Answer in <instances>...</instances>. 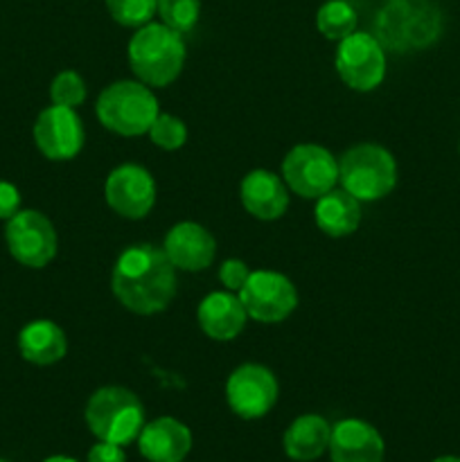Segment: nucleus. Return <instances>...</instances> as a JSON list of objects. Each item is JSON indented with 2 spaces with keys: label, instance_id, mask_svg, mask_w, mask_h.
<instances>
[{
  "label": "nucleus",
  "instance_id": "obj_1",
  "mask_svg": "<svg viewBox=\"0 0 460 462\" xmlns=\"http://www.w3.org/2000/svg\"><path fill=\"white\" fill-rule=\"evenodd\" d=\"M113 296L124 310L140 316L165 311L176 296V269L165 251L152 244L129 246L111 273Z\"/></svg>",
  "mask_w": 460,
  "mask_h": 462
},
{
  "label": "nucleus",
  "instance_id": "obj_2",
  "mask_svg": "<svg viewBox=\"0 0 460 462\" xmlns=\"http://www.w3.org/2000/svg\"><path fill=\"white\" fill-rule=\"evenodd\" d=\"M445 18L433 0H386L374 18V39L386 52L427 50L440 39Z\"/></svg>",
  "mask_w": 460,
  "mask_h": 462
},
{
  "label": "nucleus",
  "instance_id": "obj_3",
  "mask_svg": "<svg viewBox=\"0 0 460 462\" xmlns=\"http://www.w3.org/2000/svg\"><path fill=\"white\" fill-rule=\"evenodd\" d=\"M185 57L183 36L165 23H147L129 41L131 70L149 88L170 86L183 72Z\"/></svg>",
  "mask_w": 460,
  "mask_h": 462
},
{
  "label": "nucleus",
  "instance_id": "obj_4",
  "mask_svg": "<svg viewBox=\"0 0 460 462\" xmlns=\"http://www.w3.org/2000/svg\"><path fill=\"white\" fill-rule=\"evenodd\" d=\"M95 113L104 129L124 138H135L149 134L161 108L147 84L122 79L113 81L99 93Z\"/></svg>",
  "mask_w": 460,
  "mask_h": 462
},
{
  "label": "nucleus",
  "instance_id": "obj_5",
  "mask_svg": "<svg viewBox=\"0 0 460 462\" xmlns=\"http://www.w3.org/2000/svg\"><path fill=\"white\" fill-rule=\"evenodd\" d=\"M84 418L97 440L124 447L138 440L143 431L144 406L129 388L104 386L90 395Z\"/></svg>",
  "mask_w": 460,
  "mask_h": 462
},
{
  "label": "nucleus",
  "instance_id": "obj_6",
  "mask_svg": "<svg viewBox=\"0 0 460 462\" xmlns=\"http://www.w3.org/2000/svg\"><path fill=\"white\" fill-rule=\"evenodd\" d=\"M338 183L359 201H379L395 189L397 162L382 144H354L338 161Z\"/></svg>",
  "mask_w": 460,
  "mask_h": 462
},
{
  "label": "nucleus",
  "instance_id": "obj_7",
  "mask_svg": "<svg viewBox=\"0 0 460 462\" xmlns=\"http://www.w3.org/2000/svg\"><path fill=\"white\" fill-rule=\"evenodd\" d=\"M282 180L302 199H318L336 188L338 161L320 144H296L282 161Z\"/></svg>",
  "mask_w": 460,
  "mask_h": 462
},
{
  "label": "nucleus",
  "instance_id": "obj_8",
  "mask_svg": "<svg viewBox=\"0 0 460 462\" xmlns=\"http://www.w3.org/2000/svg\"><path fill=\"white\" fill-rule=\"evenodd\" d=\"M334 66L347 88L356 93H370L382 86L386 77V50L374 39V34L352 32L350 36L338 41Z\"/></svg>",
  "mask_w": 460,
  "mask_h": 462
},
{
  "label": "nucleus",
  "instance_id": "obj_9",
  "mask_svg": "<svg viewBox=\"0 0 460 462\" xmlns=\"http://www.w3.org/2000/svg\"><path fill=\"white\" fill-rule=\"evenodd\" d=\"M237 296L248 319L266 325L282 323L298 307L296 284L278 271H251Z\"/></svg>",
  "mask_w": 460,
  "mask_h": 462
},
{
  "label": "nucleus",
  "instance_id": "obj_10",
  "mask_svg": "<svg viewBox=\"0 0 460 462\" xmlns=\"http://www.w3.org/2000/svg\"><path fill=\"white\" fill-rule=\"evenodd\" d=\"M5 239L14 260L30 269H43L57 255V230L39 210H18L7 221Z\"/></svg>",
  "mask_w": 460,
  "mask_h": 462
},
{
  "label": "nucleus",
  "instance_id": "obj_11",
  "mask_svg": "<svg viewBox=\"0 0 460 462\" xmlns=\"http://www.w3.org/2000/svg\"><path fill=\"white\" fill-rule=\"evenodd\" d=\"M278 379L260 364H244L225 382V402L244 420H260L278 402Z\"/></svg>",
  "mask_w": 460,
  "mask_h": 462
},
{
  "label": "nucleus",
  "instance_id": "obj_12",
  "mask_svg": "<svg viewBox=\"0 0 460 462\" xmlns=\"http://www.w3.org/2000/svg\"><path fill=\"white\" fill-rule=\"evenodd\" d=\"M104 199L115 215L124 219H143L156 203V180L143 165L124 162L106 176Z\"/></svg>",
  "mask_w": 460,
  "mask_h": 462
},
{
  "label": "nucleus",
  "instance_id": "obj_13",
  "mask_svg": "<svg viewBox=\"0 0 460 462\" xmlns=\"http://www.w3.org/2000/svg\"><path fill=\"white\" fill-rule=\"evenodd\" d=\"M34 143L48 161H72L84 149L86 131L75 108L48 106L34 122Z\"/></svg>",
  "mask_w": 460,
  "mask_h": 462
},
{
  "label": "nucleus",
  "instance_id": "obj_14",
  "mask_svg": "<svg viewBox=\"0 0 460 462\" xmlns=\"http://www.w3.org/2000/svg\"><path fill=\"white\" fill-rule=\"evenodd\" d=\"M167 260L174 264V269L189 271H206L215 262L216 255V239L207 228L194 221H180L171 226L170 233L165 235L162 244Z\"/></svg>",
  "mask_w": 460,
  "mask_h": 462
},
{
  "label": "nucleus",
  "instance_id": "obj_15",
  "mask_svg": "<svg viewBox=\"0 0 460 462\" xmlns=\"http://www.w3.org/2000/svg\"><path fill=\"white\" fill-rule=\"evenodd\" d=\"M239 199L244 210L262 221H275L287 212L289 188L282 176L269 170L248 171L239 185Z\"/></svg>",
  "mask_w": 460,
  "mask_h": 462
},
{
  "label": "nucleus",
  "instance_id": "obj_16",
  "mask_svg": "<svg viewBox=\"0 0 460 462\" xmlns=\"http://www.w3.org/2000/svg\"><path fill=\"white\" fill-rule=\"evenodd\" d=\"M197 320L201 332L212 341H233L246 328L248 314L233 291H212L198 302Z\"/></svg>",
  "mask_w": 460,
  "mask_h": 462
},
{
  "label": "nucleus",
  "instance_id": "obj_17",
  "mask_svg": "<svg viewBox=\"0 0 460 462\" xmlns=\"http://www.w3.org/2000/svg\"><path fill=\"white\" fill-rule=\"evenodd\" d=\"M332 462H383V438L363 420H341L329 438Z\"/></svg>",
  "mask_w": 460,
  "mask_h": 462
},
{
  "label": "nucleus",
  "instance_id": "obj_18",
  "mask_svg": "<svg viewBox=\"0 0 460 462\" xmlns=\"http://www.w3.org/2000/svg\"><path fill=\"white\" fill-rule=\"evenodd\" d=\"M138 449L149 462H183L192 449V433L180 420L158 418L143 427Z\"/></svg>",
  "mask_w": 460,
  "mask_h": 462
},
{
  "label": "nucleus",
  "instance_id": "obj_19",
  "mask_svg": "<svg viewBox=\"0 0 460 462\" xmlns=\"http://www.w3.org/2000/svg\"><path fill=\"white\" fill-rule=\"evenodd\" d=\"M314 221L327 237H347L361 226V201L345 189H329L316 199Z\"/></svg>",
  "mask_w": 460,
  "mask_h": 462
},
{
  "label": "nucleus",
  "instance_id": "obj_20",
  "mask_svg": "<svg viewBox=\"0 0 460 462\" xmlns=\"http://www.w3.org/2000/svg\"><path fill=\"white\" fill-rule=\"evenodd\" d=\"M18 350L34 365L59 364L68 352L66 332L52 320H32L18 334Z\"/></svg>",
  "mask_w": 460,
  "mask_h": 462
},
{
  "label": "nucleus",
  "instance_id": "obj_21",
  "mask_svg": "<svg viewBox=\"0 0 460 462\" xmlns=\"http://www.w3.org/2000/svg\"><path fill=\"white\" fill-rule=\"evenodd\" d=\"M332 427L320 415H300L284 431L282 447L291 460L311 462L329 449Z\"/></svg>",
  "mask_w": 460,
  "mask_h": 462
},
{
  "label": "nucleus",
  "instance_id": "obj_22",
  "mask_svg": "<svg viewBox=\"0 0 460 462\" xmlns=\"http://www.w3.org/2000/svg\"><path fill=\"white\" fill-rule=\"evenodd\" d=\"M316 27L329 41H343L356 32V12L345 0H327L316 12Z\"/></svg>",
  "mask_w": 460,
  "mask_h": 462
},
{
  "label": "nucleus",
  "instance_id": "obj_23",
  "mask_svg": "<svg viewBox=\"0 0 460 462\" xmlns=\"http://www.w3.org/2000/svg\"><path fill=\"white\" fill-rule=\"evenodd\" d=\"M158 14L170 30L192 32L201 14V0H158Z\"/></svg>",
  "mask_w": 460,
  "mask_h": 462
},
{
  "label": "nucleus",
  "instance_id": "obj_24",
  "mask_svg": "<svg viewBox=\"0 0 460 462\" xmlns=\"http://www.w3.org/2000/svg\"><path fill=\"white\" fill-rule=\"evenodd\" d=\"M113 21L124 27L147 25L158 12V0H104Z\"/></svg>",
  "mask_w": 460,
  "mask_h": 462
},
{
  "label": "nucleus",
  "instance_id": "obj_25",
  "mask_svg": "<svg viewBox=\"0 0 460 462\" xmlns=\"http://www.w3.org/2000/svg\"><path fill=\"white\" fill-rule=\"evenodd\" d=\"M86 81L81 79L79 72L75 70H63L59 72L52 79V86H50V99L57 106L66 108H77L86 102Z\"/></svg>",
  "mask_w": 460,
  "mask_h": 462
},
{
  "label": "nucleus",
  "instance_id": "obj_26",
  "mask_svg": "<svg viewBox=\"0 0 460 462\" xmlns=\"http://www.w3.org/2000/svg\"><path fill=\"white\" fill-rule=\"evenodd\" d=\"M149 138L156 147L165 149V152H176L188 140V126L180 117L170 116V113H158L152 129H149Z\"/></svg>",
  "mask_w": 460,
  "mask_h": 462
},
{
  "label": "nucleus",
  "instance_id": "obj_27",
  "mask_svg": "<svg viewBox=\"0 0 460 462\" xmlns=\"http://www.w3.org/2000/svg\"><path fill=\"white\" fill-rule=\"evenodd\" d=\"M248 275H251V269H248L246 262L233 257V260H225L224 264H221L219 282L224 284L225 291L239 293V291H242L244 284H246Z\"/></svg>",
  "mask_w": 460,
  "mask_h": 462
},
{
  "label": "nucleus",
  "instance_id": "obj_28",
  "mask_svg": "<svg viewBox=\"0 0 460 462\" xmlns=\"http://www.w3.org/2000/svg\"><path fill=\"white\" fill-rule=\"evenodd\" d=\"M21 210V192L16 185L0 180V219L9 221Z\"/></svg>",
  "mask_w": 460,
  "mask_h": 462
},
{
  "label": "nucleus",
  "instance_id": "obj_29",
  "mask_svg": "<svg viewBox=\"0 0 460 462\" xmlns=\"http://www.w3.org/2000/svg\"><path fill=\"white\" fill-rule=\"evenodd\" d=\"M86 462H126V456L120 445L99 440L97 445L88 451V458H86Z\"/></svg>",
  "mask_w": 460,
  "mask_h": 462
},
{
  "label": "nucleus",
  "instance_id": "obj_30",
  "mask_svg": "<svg viewBox=\"0 0 460 462\" xmlns=\"http://www.w3.org/2000/svg\"><path fill=\"white\" fill-rule=\"evenodd\" d=\"M43 462H79V460L68 458V456H52V458H48V460H43Z\"/></svg>",
  "mask_w": 460,
  "mask_h": 462
},
{
  "label": "nucleus",
  "instance_id": "obj_31",
  "mask_svg": "<svg viewBox=\"0 0 460 462\" xmlns=\"http://www.w3.org/2000/svg\"><path fill=\"white\" fill-rule=\"evenodd\" d=\"M433 462H460L458 456H442V458H436Z\"/></svg>",
  "mask_w": 460,
  "mask_h": 462
},
{
  "label": "nucleus",
  "instance_id": "obj_32",
  "mask_svg": "<svg viewBox=\"0 0 460 462\" xmlns=\"http://www.w3.org/2000/svg\"><path fill=\"white\" fill-rule=\"evenodd\" d=\"M0 462H7V460H0Z\"/></svg>",
  "mask_w": 460,
  "mask_h": 462
}]
</instances>
